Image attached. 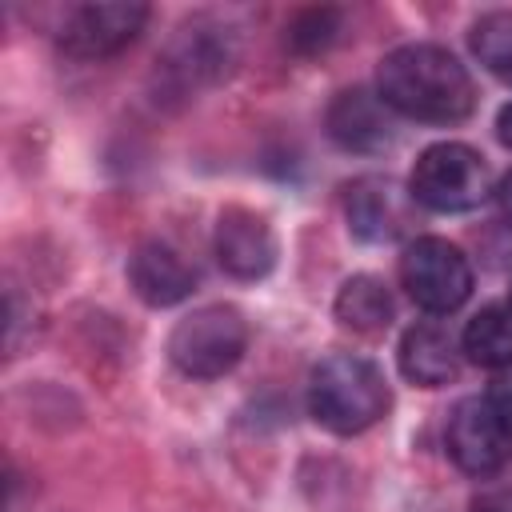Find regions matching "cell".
I'll list each match as a JSON object with an SVG mask.
<instances>
[{"mask_svg": "<svg viewBox=\"0 0 512 512\" xmlns=\"http://www.w3.org/2000/svg\"><path fill=\"white\" fill-rule=\"evenodd\" d=\"M376 96L424 124H456L472 112L476 88L468 68L440 44H400L376 68Z\"/></svg>", "mask_w": 512, "mask_h": 512, "instance_id": "cell-1", "label": "cell"}, {"mask_svg": "<svg viewBox=\"0 0 512 512\" xmlns=\"http://www.w3.org/2000/svg\"><path fill=\"white\" fill-rule=\"evenodd\" d=\"M388 404V380L368 356L332 352L308 376V412L320 428L336 436H356L372 428L388 412Z\"/></svg>", "mask_w": 512, "mask_h": 512, "instance_id": "cell-2", "label": "cell"}, {"mask_svg": "<svg viewBox=\"0 0 512 512\" xmlns=\"http://www.w3.org/2000/svg\"><path fill=\"white\" fill-rule=\"evenodd\" d=\"M248 348V320L232 304H204L188 312L168 336V360L192 380H216L240 364Z\"/></svg>", "mask_w": 512, "mask_h": 512, "instance_id": "cell-3", "label": "cell"}, {"mask_svg": "<svg viewBox=\"0 0 512 512\" xmlns=\"http://www.w3.org/2000/svg\"><path fill=\"white\" fill-rule=\"evenodd\" d=\"M492 192V172L484 156L468 144L440 140L424 148L408 176V196L432 212H472Z\"/></svg>", "mask_w": 512, "mask_h": 512, "instance_id": "cell-4", "label": "cell"}, {"mask_svg": "<svg viewBox=\"0 0 512 512\" xmlns=\"http://www.w3.org/2000/svg\"><path fill=\"white\" fill-rule=\"evenodd\" d=\"M400 284L412 304L444 316L472 296V264L456 244L440 236H416L400 252Z\"/></svg>", "mask_w": 512, "mask_h": 512, "instance_id": "cell-5", "label": "cell"}, {"mask_svg": "<svg viewBox=\"0 0 512 512\" xmlns=\"http://www.w3.org/2000/svg\"><path fill=\"white\" fill-rule=\"evenodd\" d=\"M444 448L452 464L468 476H492L512 456V432L488 396H464L444 428Z\"/></svg>", "mask_w": 512, "mask_h": 512, "instance_id": "cell-6", "label": "cell"}, {"mask_svg": "<svg viewBox=\"0 0 512 512\" xmlns=\"http://www.w3.org/2000/svg\"><path fill=\"white\" fill-rule=\"evenodd\" d=\"M144 20H148V4H132V0L128 4H76L60 24L56 44L72 60H104L128 48L136 32L144 28Z\"/></svg>", "mask_w": 512, "mask_h": 512, "instance_id": "cell-7", "label": "cell"}, {"mask_svg": "<svg viewBox=\"0 0 512 512\" xmlns=\"http://www.w3.org/2000/svg\"><path fill=\"white\" fill-rule=\"evenodd\" d=\"M212 252L220 260V268L236 280H260L272 272L276 264V232L272 224L240 204H228L216 216V232H212Z\"/></svg>", "mask_w": 512, "mask_h": 512, "instance_id": "cell-8", "label": "cell"}, {"mask_svg": "<svg viewBox=\"0 0 512 512\" xmlns=\"http://www.w3.org/2000/svg\"><path fill=\"white\" fill-rule=\"evenodd\" d=\"M128 284L148 308H172L192 296L196 268L168 240H144L128 256Z\"/></svg>", "mask_w": 512, "mask_h": 512, "instance_id": "cell-9", "label": "cell"}, {"mask_svg": "<svg viewBox=\"0 0 512 512\" xmlns=\"http://www.w3.org/2000/svg\"><path fill=\"white\" fill-rule=\"evenodd\" d=\"M344 216L356 240L384 244L408 228V200L388 176H360L356 184H348Z\"/></svg>", "mask_w": 512, "mask_h": 512, "instance_id": "cell-10", "label": "cell"}, {"mask_svg": "<svg viewBox=\"0 0 512 512\" xmlns=\"http://www.w3.org/2000/svg\"><path fill=\"white\" fill-rule=\"evenodd\" d=\"M220 32H224V28L204 24V20H196V24L180 28V36L172 40L168 56L160 60L164 80H168V84H176L180 92H196L200 84L216 80V76L228 68V60H232L228 36H220Z\"/></svg>", "mask_w": 512, "mask_h": 512, "instance_id": "cell-11", "label": "cell"}, {"mask_svg": "<svg viewBox=\"0 0 512 512\" xmlns=\"http://www.w3.org/2000/svg\"><path fill=\"white\" fill-rule=\"evenodd\" d=\"M388 104L368 88H344L328 104V136L344 152H384L392 144Z\"/></svg>", "mask_w": 512, "mask_h": 512, "instance_id": "cell-12", "label": "cell"}, {"mask_svg": "<svg viewBox=\"0 0 512 512\" xmlns=\"http://www.w3.org/2000/svg\"><path fill=\"white\" fill-rule=\"evenodd\" d=\"M400 372L420 388H440L460 372V348L440 324H412L400 336Z\"/></svg>", "mask_w": 512, "mask_h": 512, "instance_id": "cell-13", "label": "cell"}, {"mask_svg": "<svg viewBox=\"0 0 512 512\" xmlns=\"http://www.w3.org/2000/svg\"><path fill=\"white\" fill-rule=\"evenodd\" d=\"M332 312L348 332L376 336L392 324V296L376 276H348L332 300Z\"/></svg>", "mask_w": 512, "mask_h": 512, "instance_id": "cell-14", "label": "cell"}, {"mask_svg": "<svg viewBox=\"0 0 512 512\" xmlns=\"http://www.w3.org/2000/svg\"><path fill=\"white\" fill-rule=\"evenodd\" d=\"M460 352L480 368H512V304L480 308L460 336Z\"/></svg>", "mask_w": 512, "mask_h": 512, "instance_id": "cell-15", "label": "cell"}, {"mask_svg": "<svg viewBox=\"0 0 512 512\" xmlns=\"http://www.w3.org/2000/svg\"><path fill=\"white\" fill-rule=\"evenodd\" d=\"M472 56L504 84H512V12H484L468 32Z\"/></svg>", "mask_w": 512, "mask_h": 512, "instance_id": "cell-16", "label": "cell"}, {"mask_svg": "<svg viewBox=\"0 0 512 512\" xmlns=\"http://www.w3.org/2000/svg\"><path fill=\"white\" fill-rule=\"evenodd\" d=\"M336 32H340V12H332V8H308V12H300L292 20L288 44L296 52H320V48H328L336 40Z\"/></svg>", "mask_w": 512, "mask_h": 512, "instance_id": "cell-17", "label": "cell"}, {"mask_svg": "<svg viewBox=\"0 0 512 512\" xmlns=\"http://www.w3.org/2000/svg\"><path fill=\"white\" fill-rule=\"evenodd\" d=\"M488 400H492V408L500 412V420L508 424V432H512V368L496 380V388L488 392Z\"/></svg>", "mask_w": 512, "mask_h": 512, "instance_id": "cell-18", "label": "cell"}, {"mask_svg": "<svg viewBox=\"0 0 512 512\" xmlns=\"http://www.w3.org/2000/svg\"><path fill=\"white\" fill-rule=\"evenodd\" d=\"M472 512H512V492H484L472 500Z\"/></svg>", "mask_w": 512, "mask_h": 512, "instance_id": "cell-19", "label": "cell"}, {"mask_svg": "<svg viewBox=\"0 0 512 512\" xmlns=\"http://www.w3.org/2000/svg\"><path fill=\"white\" fill-rule=\"evenodd\" d=\"M496 136H500L504 148H512V104L500 108V116H496Z\"/></svg>", "mask_w": 512, "mask_h": 512, "instance_id": "cell-20", "label": "cell"}, {"mask_svg": "<svg viewBox=\"0 0 512 512\" xmlns=\"http://www.w3.org/2000/svg\"><path fill=\"white\" fill-rule=\"evenodd\" d=\"M496 196H500V208H504V216L512 220V172L500 180V192H496Z\"/></svg>", "mask_w": 512, "mask_h": 512, "instance_id": "cell-21", "label": "cell"}, {"mask_svg": "<svg viewBox=\"0 0 512 512\" xmlns=\"http://www.w3.org/2000/svg\"><path fill=\"white\" fill-rule=\"evenodd\" d=\"M508 304H512V300H508Z\"/></svg>", "mask_w": 512, "mask_h": 512, "instance_id": "cell-22", "label": "cell"}]
</instances>
